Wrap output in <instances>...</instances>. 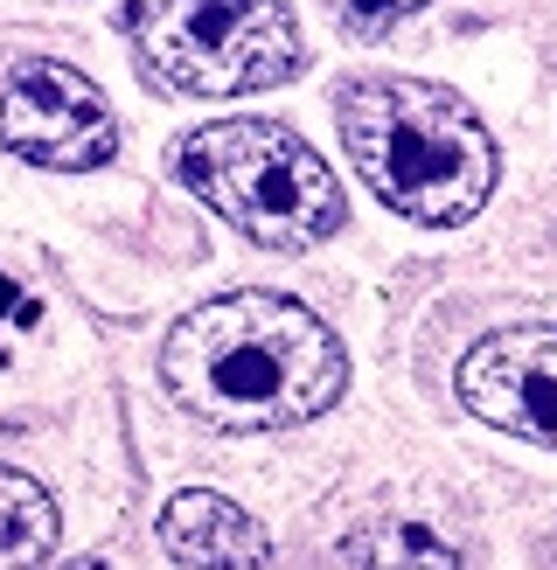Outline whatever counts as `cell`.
<instances>
[{
    "mask_svg": "<svg viewBox=\"0 0 557 570\" xmlns=\"http://www.w3.org/2000/svg\"><path fill=\"white\" fill-rule=\"evenodd\" d=\"M334 119H342V147L355 160V175L404 223L446 230V223H467L495 195L501 154L488 126L473 119V105L446 83L355 77L334 98Z\"/></svg>",
    "mask_w": 557,
    "mask_h": 570,
    "instance_id": "obj_2",
    "label": "cell"
},
{
    "mask_svg": "<svg viewBox=\"0 0 557 570\" xmlns=\"http://www.w3.org/2000/svg\"><path fill=\"white\" fill-rule=\"evenodd\" d=\"M160 543L188 570H265L272 563V535L258 515H244L223 494H175L160 508Z\"/></svg>",
    "mask_w": 557,
    "mask_h": 570,
    "instance_id": "obj_7",
    "label": "cell"
},
{
    "mask_svg": "<svg viewBox=\"0 0 557 570\" xmlns=\"http://www.w3.org/2000/svg\"><path fill=\"white\" fill-rule=\"evenodd\" d=\"M460 396L473 417L501 424L529 445H557V327L488 334L460 362Z\"/></svg>",
    "mask_w": 557,
    "mask_h": 570,
    "instance_id": "obj_6",
    "label": "cell"
},
{
    "mask_svg": "<svg viewBox=\"0 0 557 570\" xmlns=\"http://www.w3.org/2000/svg\"><path fill=\"white\" fill-rule=\"evenodd\" d=\"M160 383L188 417L216 432H286L342 396L349 355L300 299L223 293L167 327Z\"/></svg>",
    "mask_w": 557,
    "mask_h": 570,
    "instance_id": "obj_1",
    "label": "cell"
},
{
    "mask_svg": "<svg viewBox=\"0 0 557 570\" xmlns=\"http://www.w3.org/2000/svg\"><path fill=\"white\" fill-rule=\"evenodd\" d=\"M56 550V501L28 473L0 466V570H36Z\"/></svg>",
    "mask_w": 557,
    "mask_h": 570,
    "instance_id": "obj_9",
    "label": "cell"
},
{
    "mask_svg": "<svg viewBox=\"0 0 557 570\" xmlns=\"http://www.w3.org/2000/svg\"><path fill=\"white\" fill-rule=\"evenodd\" d=\"M0 147L36 160V167H105L119 147L105 91L70 63H14V77L0 83Z\"/></svg>",
    "mask_w": 557,
    "mask_h": 570,
    "instance_id": "obj_5",
    "label": "cell"
},
{
    "mask_svg": "<svg viewBox=\"0 0 557 570\" xmlns=\"http://www.w3.org/2000/svg\"><path fill=\"white\" fill-rule=\"evenodd\" d=\"M14 306H28V299H21V285H8V278H0V313H14Z\"/></svg>",
    "mask_w": 557,
    "mask_h": 570,
    "instance_id": "obj_11",
    "label": "cell"
},
{
    "mask_svg": "<svg viewBox=\"0 0 557 570\" xmlns=\"http://www.w3.org/2000/svg\"><path fill=\"white\" fill-rule=\"evenodd\" d=\"M175 175L265 250H306L342 230L328 160L278 119H216L175 147Z\"/></svg>",
    "mask_w": 557,
    "mask_h": 570,
    "instance_id": "obj_3",
    "label": "cell"
},
{
    "mask_svg": "<svg viewBox=\"0 0 557 570\" xmlns=\"http://www.w3.org/2000/svg\"><path fill=\"white\" fill-rule=\"evenodd\" d=\"M342 563L349 570H467L460 543H446L432 522H411V515H377L362 522L355 535H342Z\"/></svg>",
    "mask_w": 557,
    "mask_h": 570,
    "instance_id": "obj_8",
    "label": "cell"
},
{
    "mask_svg": "<svg viewBox=\"0 0 557 570\" xmlns=\"http://www.w3.org/2000/svg\"><path fill=\"white\" fill-rule=\"evenodd\" d=\"M133 49L188 98L265 91L300 70V28L286 0H126Z\"/></svg>",
    "mask_w": 557,
    "mask_h": 570,
    "instance_id": "obj_4",
    "label": "cell"
},
{
    "mask_svg": "<svg viewBox=\"0 0 557 570\" xmlns=\"http://www.w3.org/2000/svg\"><path fill=\"white\" fill-rule=\"evenodd\" d=\"M328 8H334V21H342L349 36L370 42V36H390V28H398L411 8H426V0H328Z\"/></svg>",
    "mask_w": 557,
    "mask_h": 570,
    "instance_id": "obj_10",
    "label": "cell"
},
{
    "mask_svg": "<svg viewBox=\"0 0 557 570\" xmlns=\"http://www.w3.org/2000/svg\"><path fill=\"white\" fill-rule=\"evenodd\" d=\"M49 570H111V563H98V557H70V563H49Z\"/></svg>",
    "mask_w": 557,
    "mask_h": 570,
    "instance_id": "obj_12",
    "label": "cell"
}]
</instances>
